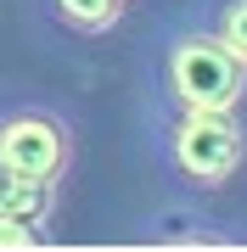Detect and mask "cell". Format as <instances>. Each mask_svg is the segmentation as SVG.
<instances>
[{
  "label": "cell",
  "mask_w": 247,
  "mask_h": 252,
  "mask_svg": "<svg viewBox=\"0 0 247 252\" xmlns=\"http://www.w3.org/2000/svg\"><path fill=\"white\" fill-rule=\"evenodd\" d=\"M163 79L174 107H191V112H236L247 95V62L219 34H180L169 45Z\"/></svg>",
  "instance_id": "cell-2"
},
{
  "label": "cell",
  "mask_w": 247,
  "mask_h": 252,
  "mask_svg": "<svg viewBox=\"0 0 247 252\" xmlns=\"http://www.w3.org/2000/svg\"><path fill=\"white\" fill-rule=\"evenodd\" d=\"M0 162L17 180H39V185H62L68 162H73V129L56 112H11L0 118Z\"/></svg>",
  "instance_id": "cell-3"
},
{
  "label": "cell",
  "mask_w": 247,
  "mask_h": 252,
  "mask_svg": "<svg viewBox=\"0 0 247 252\" xmlns=\"http://www.w3.org/2000/svg\"><path fill=\"white\" fill-rule=\"evenodd\" d=\"M163 152H169V168L185 185L219 190V185L236 180L242 162H247V129H242L236 112H191V107H180V118L163 135Z\"/></svg>",
  "instance_id": "cell-1"
},
{
  "label": "cell",
  "mask_w": 247,
  "mask_h": 252,
  "mask_svg": "<svg viewBox=\"0 0 247 252\" xmlns=\"http://www.w3.org/2000/svg\"><path fill=\"white\" fill-rule=\"evenodd\" d=\"M45 11L73 34H112L124 17V0H45Z\"/></svg>",
  "instance_id": "cell-4"
},
{
  "label": "cell",
  "mask_w": 247,
  "mask_h": 252,
  "mask_svg": "<svg viewBox=\"0 0 247 252\" xmlns=\"http://www.w3.org/2000/svg\"><path fill=\"white\" fill-rule=\"evenodd\" d=\"M213 34H219L225 45L247 62V0H225V6H219V28H213Z\"/></svg>",
  "instance_id": "cell-5"
}]
</instances>
